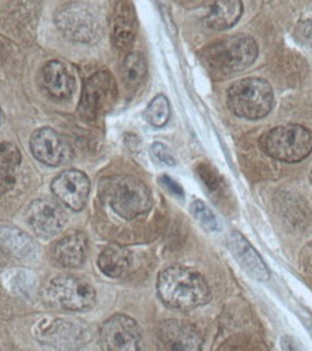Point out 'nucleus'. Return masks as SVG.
Segmentation results:
<instances>
[{
  "label": "nucleus",
  "instance_id": "4",
  "mask_svg": "<svg viewBox=\"0 0 312 351\" xmlns=\"http://www.w3.org/2000/svg\"><path fill=\"white\" fill-rule=\"evenodd\" d=\"M274 90L262 78H243L230 85L228 106L230 111L246 120H261L274 108Z\"/></svg>",
  "mask_w": 312,
  "mask_h": 351
},
{
  "label": "nucleus",
  "instance_id": "23",
  "mask_svg": "<svg viewBox=\"0 0 312 351\" xmlns=\"http://www.w3.org/2000/svg\"><path fill=\"white\" fill-rule=\"evenodd\" d=\"M145 119L154 127H165L170 120V101L166 95H157L145 110Z\"/></svg>",
  "mask_w": 312,
  "mask_h": 351
},
{
  "label": "nucleus",
  "instance_id": "2",
  "mask_svg": "<svg viewBox=\"0 0 312 351\" xmlns=\"http://www.w3.org/2000/svg\"><path fill=\"white\" fill-rule=\"evenodd\" d=\"M259 53L256 40L248 35L220 39L203 49L202 62L215 80L241 74L254 65Z\"/></svg>",
  "mask_w": 312,
  "mask_h": 351
},
{
  "label": "nucleus",
  "instance_id": "13",
  "mask_svg": "<svg viewBox=\"0 0 312 351\" xmlns=\"http://www.w3.org/2000/svg\"><path fill=\"white\" fill-rule=\"evenodd\" d=\"M160 343L173 351H199L203 347L202 332L191 324L177 319L163 321L157 328Z\"/></svg>",
  "mask_w": 312,
  "mask_h": 351
},
{
  "label": "nucleus",
  "instance_id": "26",
  "mask_svg": "<svg viewBox=\"0 0 312 351\" xmlns=\"http://www.w3.org/2000/svg\"><path fill=\"white\" fill-rule=\"evenodd\" d=\"M295 35L304 43V45L312 48V14L309 18L298 23V26L295 29Z\"/></svg>",
  "mask_w": 312,
  "mask_h": 351
},
{
  "label": "nucleus",
  "instance_id": "15",
  "mask_svg": "<svg viewBox=\"0 0 312 351\" xmlns=\"http://www.w3.org/2000/svg\"><path fill=\"white\" fill-rule=\"evenodd\" d=\"M137 36V19L136 10L125 2V0H118L111 23V39L114 47L120 51H128Z\"/></svg>",
  "mask_w": 312,
  "mask_h": 351
},
{
  "label": "nucleus",
  "instance_id": "11",
  "mask_svg": "<svg viewBox=\"0 0 312 351\" xmlns=\"http://www.w3.org/2000/svg\"><path fill=\"white\" fill-rule=\"evenodd\" d=\"M29 147L36 160L49 167L64 166L72 158V147L69 143L64 136L49 127H42L34 131Z\"/></svg>",
  "mask_w": 312,
  "mask_h": 351
},
{
  "label": "nucleus",
  "instance_id": "20",
  "mask_svg": "<svg viewBox=\"0 0 312 351\" xmlns=\"http://www.w3.org/2000/svg\"><path fill=\"white\" fill-rule=\"evenodd\" d=\"M21 152L16 145L12 143H2V150H0V166H2V193L13 187L16 183V173L21 166Z\"/></svg>",
  "mask_w": 312,
  "mask_h": 351
},
{
  "label": "nucleus",
  "instance_id": "17",
  "mask_svg": "<svg viewBox=\"0 0 312 351\" xmlns=\"http://www.w3.org/2000/svg\"><path fill=\"white\" fill-rule=\"evenodd\" d=\"M88 239L84 233H73L59 241L52 251V259L62 268H80L86 259Z\"/></svg>",
  "mask_w": 312,
  "mask_h": 351
},
{
  "label": "nucleus",
  "instance_id": "3",
  "mask_svg": "<svg viewBox=\"0 0 312 351\" xmlns=\"http://www.w3.org/2000/svg\"><path fill=\"white\" fill-rule=\"evenodd\" d=\"M102 197L125 221H132L152 208V193L137 178L118 174L102 180Z\"/></svg>",
  "mask_w": 312,
  "mask_h": 351
},
{
  "label": "nucleus",
  "instance_id": "24",
  "mask_svg": "<svg viewBox=\"0 0 312 351\" xmlns=\"http://www.w3.org/2000/svg\"><path fill=\"white\" fill-rule=\"evenodd\" d=\"M190 212L196 217V221L211 232H217L220 229V223L212 209L204 204L202 200H195L190 204Z\"/></svg>",
  "mask_w": 312,
  "mask_h": 351
},
{
  "label": "nucleus",
  "instance_id": "19",
  "mask_svg": "<svg viewBox=\"0 0 312 351\" xmlns=\"http://www.w3.org/2000/svg\"><path fill=\"white\" fill-rule=\"evenodd\" d=\"M98 267L104 275L110 278H121L132 267V254L123 245H108L99 254Z\"/></svg>",
  "mask_w": 312,
  "mask_h": 351
},
{
  "label": "nucleus",
  "instance_id": "22",
  "mask_svg": "<svg viewBox=\"0 0 312 351\" xmlns=\"http://www.w3.org/2000/svg\"><path fill=\"white\" fill-rule=\"evenodd\" d=\"M147 77V62L143 53L131 52L123 62L121 78L130 91H136Z\"/></svg>",
  "mask_w": 312,
  "mask_h": 351
},
{
  "label": "nucleus",
  "instance_id": "8",
  "mask_svg": "<svg viewBox=\"0 0 312 351\" xmlns=\"http://www.w3.org/2000/svg\"><path fill=\"white\" fill-rule=\"evenodd\" d=\"M117 84L108 71H98L89 77L80 101V114L86 121H95L108 112L117 99Z\"/></svg>",
  "mask_w": 312,
  "mask_h": 351
},
{
  "label": "nucleus",
  "instance_id": "10",
  "mask_svg": "<svg viewBox=\"0 0 312 351\" xmlns=\"http://www.w3.org/2000/svg\"><path fill=\"white\" fill-rule=\"evenodd\" d=\"M26 222L38 237L53 238L64 230L68 222V215L61 204L51 199H38L29 204Z\"/></svg>",
  "mask_w": 312,
  "mask_h": 351
},
{
  "label": "nucleus",
  "instance_id": "28",
  "mask_svg": "<svg viewBox=\"0 0 312 351\" xmlns=\"http://www.w3.org/2000/svg\"><path fill=\"white\" fill-rule=\"evenodd\" d=\"M160 180H161V184L165 186L171 195H174L176 197H182L183 199V196H184L183 189L178 186V183H176L173 179L167 178V176H165V178H161Z\"/></svg>",
  "mask_w": 312,
  "mask_h": 351
},
{
  "label": "nucleus",
  "instance_id": "16",
  "mask_svg": "<svg viewBox=\"0 0 312 351\" xmlns=\"http://www.w3.org/2000/svg\"><path fill=\"white\" fill-rule=\"evenodd\" d=\"M229 247L233 256L241 263L242 268L255 278L258 281L269 280V269L265 265V262L241 233L232 232L229 237Z\"/></svg>",
  "mask_w": 312,
  "mask_h": 351
},
{
  "label": "nucleus",
  "instance_id": "21",
  "mask_svg": "<svg viewBox=\"0 0 312 351\" xmlns=\"http://www.w3.org/2000/svg\"><path fill=\"white\" fill-rule=\"evenodd\" d=\"M2 245L6 251L16 258H32L35 255V245L32 239L16 228H2Z\"/></svg>",
  "mask_w": 312,
  "mask_h": 351
},
{
  "label": "nucleus",
  "instance_id": "9",
  "mask_svg": "<svg viewBox=\"0 0 312 351\" xmlns=\"http://www.w3.org/2000/svg\"><path fill=\"white\" fill-rule=\"evenodd\" d=\"M141 339L137 321L123 314L108 318L99 330L101 346L108 351H139Z\"/></svg>",
  "mask_w": 312,
  "mask_h": 351
},
{
  "label": "nucleus",
  "instance_id": "25",
  "mask_svg": "<svg viewBox=\"0 0 312 351\" xmlns=\"http://www.w3.org/2000/svg\"><path fill=\"white\" fill-rule=\"evenodd\" d=\"M152 153H153V156H154V158L157 160V162H160L161 165H165V166H176V158L169 152V149L166 147L165 144L154 143L152 145Z\"/></svg>",
  "mask_w": 312,
  "mask_h": 351
},
{
  "label": "nucleus",
  "instance_id": "27",
  "mask_svg": "<svg viewBox=\"0 0 312 351\" xmlns=\"http://www.w3.org/2000/svg\"><path fill=\"white\" fill-rule=\"evenodd\" d=\"M200 176H202L203 182L206 183V186L209 187L211 190H213V192L219 189V178H217V174L209 166H203V165L200 166Z\"/></svg>",
  "mask_w": 312,
  "mask_h": 351
},
{
  "label": "nucleus",
  "instance_id": "5",
  "mask_svg": "<svg viewBox=\"0 0 312 351\" xmlns=\"http://www.w3.org/2000/svg\"><path fill=\"white\" fill-rule=\"evenodd\" d=\"M265 154L284 163H300L312 153V131L300 124L279 125L261 138Z\"/></svg>",
  "mask_w": 312,
  "mask_h": 351
},
{
  "label": "nucleus",
  "instance_id": "14",
  "mask_svg": "<svg viewBox=\"0 0 312 351\" xmlns=\"http://www.w3.org/2000/svg\"><path fill=\"white\" fill-rule=\"evenodd\" d=\"M42 85L53 99L67 101L75 93V77L61 61H49L42 69Z\"/></svg>",
  "mask_w": 312,
  "mask_h": 351
},
{
  "label": "nucleus",
  "instance_id": "12",
  "mask_svg": "<svg viewBox=\"0 0 312 351\" xmlns=\"http://www.w3.org/2000/svg\"><path fill=\"white\" fill-rule=\"evenodd\" d=\"M89 189L91 183L88 176L77 169H68L59 173L51 184L53 196L72 210H81L85 206Z\"/></svg>",
  "mask_w": 312,
  "mask_h": 351
},
{
  "label": "nucleus",
  "instance_id": "1",
  "mask_svg": "<svg viewBox=\"0 0 312 351\" xmlns=\"http://www.w3.org/2000/svg\"><path fill=\"white\" fill-rule=\"evenodd\" d=\"M157 294L169 308L190 311L211 301V288L204 278L184 267H169L157 278Z\"/></svg>",
  "mask_w": 312,
  "mask_h": 351
},
{
  "label": "nucleus",
  "instance_id": "7",
  "mask_svg": "<svg viewBox=\"0 0 312 351\" xmlns=\"http://www.w3.org/2000/svg\"><path fill=\"white\" fill-rule=\"evenodd\" d=\"M48 298L58 308L71 313H86L94 308V287L80 276L61 275L49 282Z\"/></svg>",
  "mask_w": 312,
  "mask_h": 351
},
{
  "label": "nucleus",
  "instance_id": "6",
  "mask_svg": "<svg viewBox=\"0 0 312 351\" xmlns=\"http://www.w3.org/2000/svg\"><path fill=\"white\" fill-rule=\"evenodd\" d=\"M55 23L67 39L93 43L99 38L101 23L95 10L84 2H71L55 13Z\"/></svg>",
  "mask_w": 312,
  "mask_h": 351
},
{
  "label": "nucleus",
  "instance_id": "18",
  "mask_svg": "<svg viewBox=\"0 0 312 351\" xmlns=\"http://www.w3.org/2000/svg\"><path fill=\"white\" fill-rule=\"evenodd\" d=\"M242 13L241 0H216L204 16V25L212 31H226L237 23Z\"/></svg>",
  "mask_w": 312,
  "mask_h": 351
}]
</instances>
